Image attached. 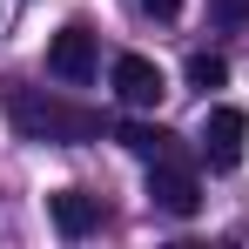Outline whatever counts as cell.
I'll return each mask as SVG.
<instances>
[{
	"mask_svg": "<svg viewBox=\"0 0 249 249\" xmlns=\"http://www.w3.org/2000/svg\"><path fill=\"white\" fill-rule=\"evenodd\" d=\"M7 122L20 128L27 142H61V148H74V142H101V115L68 108V101L41 94V88H7Z\"/></svg>",
	"mask_w": 249,
	"mask_h": 249,
	"instance_id": "6da1fadb",
	"label": "cell"
},
{
	"mask_svg": "<svg viewBox=\"0 0 249 249\" xmlns=\"http://www.w3.org/2000/svg\"><path fill=\"white\" fill-rule=\"evenodd\" d=\"M94 27L88 20H68L54 41H47V74L54 81H68V88H81V81H94Z\"/></svg>",
	"mask_w": 249,
	"mask_h": 249,
	"instance_id": "7a4b0ae2",
	"label": "cell"
},
{
	"mask_svg": "<svg viewBox=\"0 0 249 249\" xmlns=\"http://www.w3.org/2000/svg\"><path fill=\"white\" fill-rule=\"evenodd\" d=\"M148 202L168 209V215H196V209H202V182H196V168L182 162V155L148 162Z\"/></svg>",
	"mask_w": 249,
	"mask_h": 249,
	"instance_id": "3957f363",
	"label": "cell"
},
{
	"mask_svg": "<svg viewBox=\"0 0 249 249\" xmlns=\"http://www.w3.org/2000/svg\"><path fill=\"white\" fill-rule=\"evenodd\" d=\"M243 142H249V115H243V108H209V115H202L196 148H202L209 168H236V162H243Z\"/></svg>",
	"mask_w": 249,
	"mask_h": 249,
	"instance_id": "277c9868",
	"label": "cell"
},
{
	"mask_svg": "<svg viewBox=\"0 0 249 249\" xmlns=\"http://www.w3.org/2000/svg\"><path fill=\"white\" fill-rule=\"evenodd\" d=\"M115 94H122V108H155L168 94V74L148 54H122V61H115Z\"/></svg>",
	"mask_w": 249,
	"mask_h": 249,
	"instance_id": "5b68a950",
	"label": "cell"
},
{
	"mask_svg": "<svg viewBox=\"0 0 249 249\" xmlns=\"http://www.w3.org/2000/svg\"><path fill=\"white\" fill-rule=\"evenodd\" d=\"M47 215H54V229L74 243V236H88V229L101 222V202L81 196V189H54V196H47Z\"/></svg>",
	"mask_w": 249,
	"mask_h": 249,
	"instance_id": "8992f818",
	"label": "cell"
},
{
	"mask_svg": "<svg viewBox=\"0 0 249 249\" xmlns=\"http://www.w3.org/2000/svg\"><path fill=\"white\" fill-rule=\"evenodd\" d=\"M115 142H122L128 155H142V162L182 155V148H175V135H168V128H155V122H122V128H115Z\"/></svg>",
	"mask_w": 249,
	"mask_h": 249,
	"instance_id": "52a82bcc",
	"label": "cell"
},
{
	"mask_svg": "<svg viewBox=\"0 0 249 249\" xmlns=\"http://www.w3.org/2000/svg\"><path fill=\"white\" fill-rule=\"evenodd\" d=\"M182 81H189V88H202V94H209V88H222V81H229V61H222V54H189V68H182Z\"/></svg>",
	"mask_w": 249,
	"mask_h": 249,
	"instance_id": "ba28073f",
	"label": "cell"
},
{
	"mask_svg": "<svg viewBox=\"0 0 249 249\" xmlns=\"http://www.w3.org/2000/svg\"><path fill=\"white\" fill-rule=\"evenodd\" d=\"M209 20L215 27H249V0H209Z\"/></svg>",
	"mask_w": 249,
	"mask_h": 249,
	"instance_id": "9c48e42d",
	"label": "cell"
},
{
	"mask_svg": "<svg viewBox=\"0 0 249 249\" xmlns=\"http://www.w3.org/2000/svg\"><path fill=\"white\" fill-rule=\"evenodd\" d=\"M135 7H142V14H155V20H175V14H182V0H135Z\"/></svg>",
	"mask_w": 249,
	"mask_h": 249,
	"instance_id": "30bf717a",
	"label": "cell"
}]
</instances>
